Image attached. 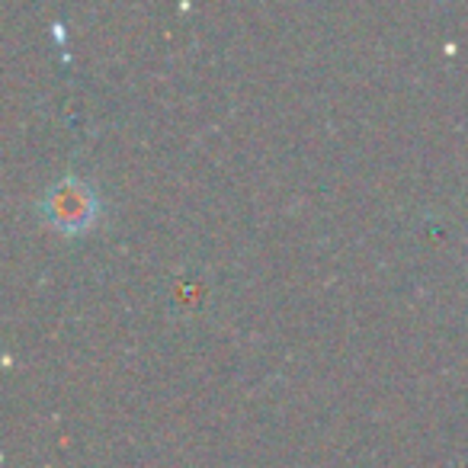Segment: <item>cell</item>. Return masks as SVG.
I'll return each mask as SVG.
<instances>
[{"label":"cell","instance_id":"6da1fadb","mask_svg":"<svg viewBox=\"0 0 468 468\" xmlns=\"http://www.w3.org/2000/svg\"><path fill=\"white\" fill-rule=\"evenodd\" d=\"M39 208H42V215H46L48 225H55L65 234H78V231H87V228L97 221L100 202L87 180L61 176V180H55L52 186L46 189Z\"/></svg>","mask_w":468,"mask_h":468}]
</instances>
